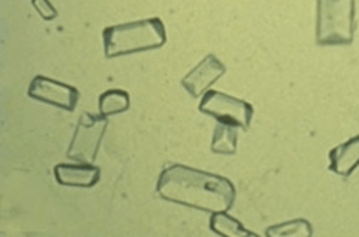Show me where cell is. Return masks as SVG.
<instances>
[{"label": "cell", "mask_w": 359, "mask_h": 237, "mask_svg": "<svg viewBox=\"0 0 359 237\" xmlns=\"http://www.w3.org/2000/svg\"><path fill=\"white\" fill-rule=\"evenodd\" d=\"M157 193L167 201L207 213L229 212L236 200V187L226 177L183 164L163 170Z\"/></svg>", "instance_id": "1"}, {"label": "cell", "mask_w": 359, "mask_h": 237, "mask_svg": "<svg viewBox=\"0 0 359 237\" xmlns=\"http://www.w3.org/2000/svg\"><path fill=\"white\" fill-rule=\"evenodd\" d=\"M102 38L105 56L109 59L157 49L167 42L165 27L160 18L109 26L104 29Z\"/></svg>", "instance_id": "2"}, {"label": "cell", "mask_w": 359, "mask_h": 237, "mask_svg": "<svg viewBox=\"0 0 359 237\" xmlns=\"http://www.w3.org/2000/svg\"><path fill=\"white\" fill-rule=\"evenodd\" d=\"M355 0H316V43L348 46L355 34Z\"/></svg>", "instance_id": "3"}, {"label": "cell", "mask_w": 359, "mask_h": 237, "mask_svg": "<svg viewBox=\"0 0 359 237\" xmlns=\"http://www.w3.org/2000/svg\"><path fill=\"white\" fill-rule=\"evenodd\" d=\"M107 127L108 116L85 112L76 124L68 150V158L76 163L93 164L97 158Z\"/></svg>", "instance_id": "4"}, {"label": "cell", "mask_w": 359, "mask_h": 237, "mask_svg": "<svg viewBox=\"0 0 359 237\" xmlns=\"http://www.w3.org/2000/svg\"><path fill=\"white\" fill-rule=\"evenodd\" d=\"M200 112L213 116L222 124L249 130L255 114L253 107L243 100L208 90L200 101Z\"/></svg>", "instance_id": "5"}, {"label": "cell", "mask_w": 359, "mask_h": 237, "mask_svg": "<svg viewBox=\"0 0 359 237\" xmlns=\"http://www.w3.org/2000/svg\"><path fill=\"white\" fill-rule=\"evenodd\" d=\"M27 95L36 101L69 112L75 109L79 100V91L76 88L43 75H38L32 79L31 85H29Z\"/></svg>", "instance_id": "6"}, {"label": "cell", "mask_w": 359, "mask_h": 237, "mask_svg": "<svg viewBox=\"0 0 359 237\" xmlns=\"http://www.w3.org/2000/svg\"><path fill=\"white\" fill-rule=\"evenodd\" d=\"M224 74L226 67L222 64L220 59H217L216 55L210 53L182 79V85L191 97L198 98L210 90V86Z\"/></svg>", "instance_id": "7"}, {"label": "cell", "mask_w": 359, "mask_h": 237, "mask_svg": "<svg viewBox=\"0 0 359 237\" xmlns=\"http://www.w3.org/2000/svg\"><path fill=\"white\" fill-rule=\"evenodd\" d=\"M55 179L67 187H94L101 179V170L93 164H57L53 168Z\"/></svg>", "instance_id": "8"}, {"label": "cell", "mask_w": 359, "mask_h": 237, "mask_svg": "<svg viewBox=\"0 0 359 237\" xmlns=\"http://www.w3.org/2000/svg\"><path fill=\"white\" fill-rule=\"evenodd\" d=\"M359 167V134L329 151V170L341 177H349Z\"/></svg>", "instance_id": "9"}, {"label": "cell", "mask_w": 359, "mask_h": 237, "mask_svg": "<svg viewBox=\"0 0 359 237\" xmlns=\"http://www.w3.org/2000/svg\"><path fill=\"white\" fill-rule=\"evenodd\" d=\"M210 229L217 236L223 237H255L256 233L243 227V224L237 219L227 215V212L212 213Z\"/></svg>", "instance_id": "10"}, {"label": "cell", "mask_w": 359, "mask_h": 237, "mask_svg": "<svg viewBox=\"0 0 359 237\" xmlns=\"http://www.w3.org/2000/svg\"><path fill=\"white\" fill-rule=\"evenodd\" d=\"M130 104V95L123 90H108L98 100L100 114L104 116L123 114L128 111Z\"/></svg>", "instance_id": "11"}, {"label": "cell", "mask_w": 359, "mask_h": 237, "mask_svg": "<svg viewBox=\"0 0 359 237\" xmlns=\"http://www.w3.org/2000/svg\"><path fill=\"white\" fill-rule=\"evenodd\" d=\"M236 148H237V127L219 123L213 134L212 151L215 154L231 156L236 153Z\"/></svg>", "instance_id": "12"}, {"label": "cell", "mask_w": 359, "mask_h": 237, "mask_svg": "<svg viewBox=\"0 0 359 237\" xmlns=\"http://www.w3.org/2000/svg\"><path fill=\"white\" fill-rule=\"evenodd\" d=\"M312 234V226L305 219H294L290 222L271 226L266 230V236L269 237H311Z\"/></svg>", "instance_id": "13"}, {"label": "cell", "mask_w": 359, "mask_h": 237, "mask_svg": "<svg viewBox=\"0 0 359 237\" xmlns=\"http://www.w3.org/2000/svg\"><path fill=\"white\" fill-rule=\"evenodd\" d=\"M32 5L43 20H53L57 18V12L49 0H32Z\"/></svg>", "instance_id": "14"}]
</instances>
